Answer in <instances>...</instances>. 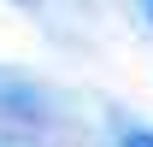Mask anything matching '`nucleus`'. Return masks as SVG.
<instances>
[{
  "label": "nucleus",
  "mask_w": 153,
  "mask_h": 147,
  "mask_svg": "<svg viewBox=\"0 0 153 147\" xmlns=\"http://www.w3.org/2000/svg\"><path fill=\"white\" fill-rule=\"evenodd\" d=\"M124 147H153V129H130V135H124Z\"/></svg>",
  "instance_id": "nucleus-1"
},
{
  "label": "nucleus",
  "mask_w": 153,
  "mask_h": 147,
  "mask_svg": "<svg viewBox=\"0 0 153 147\" xmlns=\"http://www.w3.org/2000/svg\"><path fill=\"white\" fill-rule=\"evenodd\" d=\"M147 12H153V0H147Z\"/></svg>",
  "instance_id": "nucleus-2"
}]
</instances>
